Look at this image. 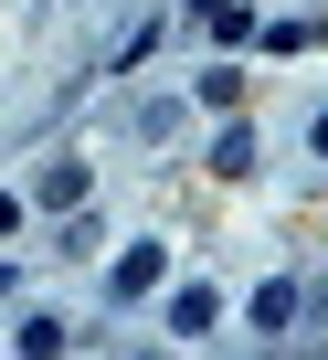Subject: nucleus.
Masks as SVG:
<instances>
[{
  "instance_id": "7ed1b4c3",
  "label": "nucleus",
  "mask_w": 328,
  "mask_h": 360,
  "mask_svg": "<svg viewBox=\"0 0 328 360\" xmlns=\"http://www.w3.org/2000/svg\"><path fill=\"white\" fill-rule=\"evenodd\" d=\"M43 202H53V212H64V202H85V169H74V159H53V169H43Z\"/></svg>"
},
{
  "instance_id": "39448f33",
  "label": "nucleus",
  "mask_w": 328,
  "mask_h": 360,
  "mask_svg": "<svg viewBox=\"0 0 328 360\" xmlns=\"http://www.w3.org/2000/svg\"><path fill=\"white\" fill-rule=\"evenodd\" d=\"M307 148H317V159H328V117H317V127H307Z\"/></svg>"
},
{
  "instance_id": "f03ea898",
  "label": "nucleus",
  "mask_w": 328,
  "mask_h": 360,
  "mask_svg": "<svg viewBox=\"0 0 328 360\" xmlns=\"http://www.w3.org/2000/svg\"><path fill=\"white\" fill-rule=\"evenodd\" d=\"M170 328L202 339V328H212V286H181V297H170Z\"/></svg>"
},
{
  "instance_id": "20e7f679",
  "label": "nucleus",
  "mask_w": 328,
  "mask_h": 360,
  "mask_svg": "<svg viewBox=\"0 0 328 360\" xmlns=\"http://www.w3.org/2000/svg\"><path fill=\"white\" fill-rule=\"evenodd\" d=\"M286 318H296V286H286V276H275V286H265V297H254V328H286Z\"/></svg>"
},
{
  "instance_id": "f257e3e1",
  "label": "nucleus",
  "mask_w": 328,
  "mask_h": 360,
  "mask_svg": "<svg viewBox=\"0 0 328 360\" xmlns=\"http://www.w3.org/2000/svg\"><path fill=\"white\" fill-rule=\"evenodd\" d=\"M106 286H117V297H148V286H159V244H138V255H127Z\"/></svg>"
}]
</instances>
